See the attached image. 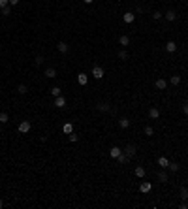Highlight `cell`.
I'll return each instance as SVG.
<instances>
[{
    "label": "cell",
    "mask_w": 188,
    "mask_h": 209,
    "mask_svg": "<svg viewBox=\"0 0 188 209\" xmlns=\"http://www.w3.org/2000/svg\"><path fill=\"white\" fill-rule=\"evenodd\" d=\"M30 128H32L30 121H21V123H19V126H17V130L21 132V134H26V132H30Z\"/></svg>",
    "instance_id": "obj_1"
},
{
    "label": "cell",
    "mask_w": 188,
    "mask_h": 209,
    "mask_svg": "<svg viewBox=\"0 0 188 209\" xmlns=\"http://www.w3.org/2000/svg\"><path fill=\"white\" fill-rule=\"evenodd\" d=\"M94 75V79H102L103 77V68L102 66H92V72H90Z\"/></svg>",
    "instance_id": "obj_2"
},
{
    "label": "cell",
    "mask_w": 188,
    "mask_h": 209,
    "mask_svg": "<svg viewBox=\"0 0 188 209\" xmlns=\"http://www.w3.org/2000/svg\"><path fill=\"white\" fill-rule=\"evenodd\" d=\"M122 19H124V23H126V25H132V23L136 21V13H134V11H126Z\"/></svg>",
    "instance_id": "obj_3"
},
{
    "label": "cell",
    "mask_w": 188,
    "mask_h": 209,
    "mask_svg": "<svg viewBox=\"0 0 188 209\" xmlns=\"http://www.w3.org/2000/svg\"><path fill=\"white\" fill-rule=\"evenodd\" d=\"M55 108H58V109H62V108H66V98L64 96H57V98H55Z\"/></svg>",
    "instance_id": "obj_4"
},
{
    "label": "cell",
    "mask_w": 188,
    "mask_h": 209,
    "mask_svg": "<svg viewBox=\"0 0 188 209\" xmlns=\"http://www.w3.org/2000/svg\"><path fill=\"white\" fill-rule=\"evenodd\" d=\"M124 153H126V155L132 158V156H136V153H137V149H136V145H126V147H124Z\"/></svg>",
    "instance_id": "obj_5"
},
{
    "label": "cell",
    "mask_w": 188,
    "mask_h": 209,
    "mask_svg": "<svg viewBox=\"0 0 188 209\" xmlns=\"http://www.w3.org/2000/svg\"><path fill=\"white\" fill-rule=\"evenodd\" d=\"M154 87L158 90H166V89H168V81H166V79H156L154 81Z\"/></svg>",
    "instance_id": "obj_6"
},
{
    "label": "cell",
    "mask_w": 188,
    "mask_h": 209,
    "mask_svg": "<svg viewBox=\"0 0 188 209\" xmlns=\"http://www.w3.org/2000/svg\"><path fill=\"white\" fill-rule=\"evenodd\" d=\"M149 117H151L152 121L160 119V109H158V108H151V109H149Z\"/></svg>",
    "instance_id": "obj_7"
},
{
    "label": "cell",
    "mask_w": 188,
    "mask_h": 209,
    "mask_svg": "<svg viewBox=\"0 0 188 209\" xmlns=\"http://www.w3.org/2000/svg\"><path fill=\"white\" fill-rule=\"evenodd\" d=\"M156 179L160 181V183H166V181H168V179H169V175H168V173H166L164 170H160V171L156 173Z\"/></svg>",
    "instance_id": "obj_8"
},
{
    "label": "cell",
    "mask_w": 188,
    "mask_h": 209,
    "mask_svg": "<svg viewBox=\"0 0 188 209\" xmlns=\"http://www.w3.org/2000/svg\"><path fill=\"white\" fill-rule=\"evenodd\" d=\"M164 17H166V19H168L169 23H171V21H175V19H177V11H173V10H168V11L164 13Z\"/></svg>",
    "instance_id": "obj_9"
},
{
    "label": "cell",
    "mask_w": 188,
    "mask_h": 209,
    "mask_svg": "<svg viewBox=\"0 0 188 209\" xmlns=\"http://www.w3.org/2000/svg\"><path fill=\"white\" fill-rule=\"evenodd\" d=\"M134 173H136V177H139V179H143V177H145V173H147V171H145V168H143V166H136V170H134Z\"/></svg>",
    "instance_id": "obj_10"
},
{
    "label": "cell",
    "mask_w": 188,
    "mask_h": 209,
    "mask_svg": "<svg viewBox=\"0 0 188 209\" xmlns=\"http://www.w3.org/2000/svg\"><path fill=\"white\" fill-rule=\"evenodd\" d=\"M158 166H160L162 170H168V166H169V160L166 158V156H160V158H158Z\"/></svg>",
    "instance_id": "obj_11"
},
{
    "label": "cell",
    "mask_w": 188,
    "mask_h": 209,
    "mask_svg": "<svg viewBox=\"0 0 188 209\" xmlns=\"http://www.w3.org/2000/svg\"><path fill=\"white\" fill-rule=\"evenodd\" d=\"M166 51H168V53H175V51H177V44L169 40L168 44H166Z\"/></svg>",
    "instance_id": "obj_12"
},
{
    "label": "cell",
    "mask_w": 188,
    "mask_h": 209,
    "mask_svg": "<svg viewBox=\"0 0 188 209\" xmlns=\"http://www.w3.org/2000/svg\"><path fill=\"white\" fill-rule=\"evenodd\" d=\"M62 132L70 136V134L73 132V124H72V123H64V124H62Z\"/></svg>",
    "instance_id": "obj_13"
},
{
    "label": "cell",
    "mask_w": 188,
    "mask_h": 209,
    "mask_svg": "<svg viewBox=\"0 0 188 209\" xmlns=\"http://www.w3.org/2000/svg\"><path fill=\"white\" fill-rule=\"evenodd\" d=\"M151 189H152V185L149 183V181H143V183L139 185V192H149Z\"/></svg>",
    "instance_id": "obj_14"
},
{
    "label": "cell",
    "mask_w": 188,
    "mask_h": 209,
    "mask_svg": "<svg viewBox=\"0 0 188 209\" xmlns=\"http://www.w3.org/2000/svg\"><path fill=\"white\" fill-rule=\"evenodd\" d=\"M77 81H79V85H83V87H85V85H87V83H88V75L81 72V74L77 75Z\"/></svg>",
    "instance_id": "obj_15"
},
{
    "label": "cell",
    "mask_w": 188,
    "mask_h": 209,
    "mask_svg": "<svg viewBox=\"0 0 188 209\" xmlns=\"http://www.w3.org/2000/svg\"><path fill=\"white\" fill-rule=\"evenodd\" d=\"M121 153H122L121 147H111V149H109V156H111V158H117V156L121 155Z\"/></svg>",
    "instance_id": "obj_16"
},
{
    "label": "cell",
    "mask_w": 188,
    "mask_h": 209,
    "mask_svg": "<svg viewBox=\"0 0 188 209\" xmlns=\"http://www.w3.org/2000/svg\"><path fill=\"white\" fill-rule=\"evenodd\" d=\"M45 77L55 79V77H57V70H55V68H45Z\"/></svg>",
    "instance_id": "obj_17"
},
{
    "label": "cell",
    "mask_w": 188,
    "mask_h": 209,
    "mask_svg": "<svg viewBox=\"0 0 188 209\" xmlns=\"http://www.w3.org/2000/svg\"><path fill=\"white\" fill-rule=\"evenodd\" d=\"M117 160H119V164H126V162H130V156L126 153H121V155L117 156Z\"/></svg>",
    "instance_id": "obj_18"
},
{
    "label": "cell",
    "mask_w": 188,
    "mask_h": 209,
    "mask_svg": "<svg viewBox=\"0 0 188 209\" xmlns=\"http://www.w3.org/2000/svg\"><path fill=\"white\" fill-rule=\"evenodd\" d=\"M57 49H58L60 53H68V49H70V47H68V44H66V41H58Z\"/></svg>",
    "instance_id": "obj_19"
},
{
    "label": "cell",
    "mask_w": 188,
    "mask_h": 209,
    "mask_svg": "<svg viewBox=\"0 0 188 209\" xmlns=\"http://www.w3.org/2000/svg\"><path fill=\"white\" fill-rule=\"evenodd\" d=\"M96 108H98L100 111H111V106H109L107 102H100V104H98V106H96Z\"/></svg>",
    "instance_id": "obj_20"
},
{
    "label": "cell",
    "mask_w": 188,
    "mask_h": 209,
    "mask_svg": "<svg viewBox=\"0 0 188 209\" xmlns=\"http://www.w3.org/2000/svg\"><path fill=\"white\" fill-rule=\"evenodd\" d=\"M119 126H121V128H128V126H130V119H126V117L119 119Z\"/></svg>",
    "instance_id": "obj_21"
},
{
    "label": "cell",
    "mask_w": 188,
    "mask_h": 209,
    "mask_svg": "<svg viewBox=\"0 0 188 209\" xmlns=\"http://www.w3.org/2000/svg\"><path fill=\"white\" fill-rule=\"evenodd\" d=\"M119 44H121V45H124V47H126V45L130 44V38L126 36V34H122V36L119 38Z\"/></svg>",
    "instance_id": "obj_22"
},
{
    "label": "cell",
    "mask_w": 188,
    "mask_h": 209,
    "mask_svg": "<svg viewBox=\"0 0 188 209\" xmlns=\"http://www.w3.org/2000/svg\"><path fill=\"white\" fill-rule=\"evenodd\" d=\"M169 83H171L173 87H177L179 83H181V75H171V77H169Z\"/></svg>",
    "instance_id": "obj_23"
},
{
    "label": "cell",
    "mask_w": 188,
    "mask_h": 209,
    "mask_svg": "<svg viewBox=\"0 0 188 209\" xmlns=\"http://www.w3.org/2000/svg\"><path fill=\"white\" fill-rule=\"evenodd\" d=\"M179 168H181V166H179L177 162H169V166H168V170H169V171H173V173L179 171Z\"/></svg>",
    "instance_id": "obj_24"
},
{
    "label": "cell",
    "mask_w": 188,
    "mask_h": 209,
    "mask_svg": "<svg viewBox=\"0 0 188 209\" xmlns=\"http://www.w3.org/2000/svg\"><path fill=\"white\" fill-rule=\"evenodd\" d=\"M17 92H19V94H26V92H28V89H26V85H23V83H21V85H17Z\"/></svg>",
    "instance_id": "obj_25"
},
{
    "label": "cell",
    "mask_w": 188,
    "mask_h": 209,
    "mask_svg": "<svg viewBox=\"0 0 188 209\" xmlns=\"http://www.w3.org/2000/svg\"><path fill=\"white\" fill-rule=\"evenodd\" d=\"M51 94L55 96V98H57V96L62 94V89H60V87H53V89H51Z\"/></svg>",
    "instance_id": "obj_26"
},
{
    "label": "cell",
    "mask_w": 188,
    "mask_h": 209,
    "mask_svg": "<svg viewBox=\"0 0 188 209\" xmlns=\"http://www.w3.org/2000/svg\"><path fill=\"white\" fill-rule=\"evenodd\" d=\"M10 121V117H8V113H6V111H2V113H0V123H2V124H6V123H8Z\"/></svg>",
    "instance_id": "obj_27"
},
{
    "label": "cell",
    "mask_w": 188,
    "mask_h": 209,
    "mask_svg": "<svg viewBox=\"0 0 188 209\" xmlns=\"http://www.w3.org/2000/svg\"><path fill=\"white\" fill-rule=\"evenodd\" d=\"M34 62H36L38 66H41L45 62V59H43V55H36V59H34Z\"/></svg>",
    "instance_id": "obj_28"
},
{
    "label": "cell",
    "mask_w": 188,
    "mask_h": 209,
    "mask_svg": "<svg viewBox=\"0 0 188 209\" xmlns=\"http://www.w3.org/2000/svg\"><path fill=\"white\" fill-rule=\"evenodd\" d=\"M119 59H121V60H126V59H128V51H126V49H121V51H119Z\"/></svg>",
    "instance_id": "obj_29"
},
{
    "label": "cell",
    "mask_w": 188,
    "mask_h": 209,
    "mask_svg": "<svg viewBox=\"0 0 188 209\" xmlns=\"http://www.w3.org/2000/svg\"><path fill=\"white\" fill-rule=\"evenodd\" d=\"M145 136H154V128L152 126H145Z\"/></svg>",
    "instance_id": "obj_30"
},
{
    "label": "cell",
    "mask_w": 188,
    "mask_h": 209,
    "mask_svg": "<svg viewBox=\"0 0 188 209\" xmlns=\"http://www.w3.org/2000/svg\"><path fill=\"white\" fill-rule=\"evenodd\" d=\"M2 15H11V6H6V8H2Z\"/></svg>",
    "instance_id": "obj_31"
},
{
    "label": "cell",
    "mask_w": 188,
    "mask_h": 209,
    "mask_svg": "<svg viewBox=\"0 0 188 209\" xmlns=\"http://www.w3.org/2000/svg\"><path fill=\"white\" fill-rule=\"evenodd\" d=\"M162 17H164V13H162V11H154V13H152V19H154V21L162 19Z\"/></svg>",
    "instance_id": "obj_32"
},
{
    "label": "cell",
    "mask_w": 188,
    "mask_h": 209,
    "mask_svg": "<svg viewBox=\"0 0 188 209\" xmlns=\"http://www.w3.org/2000/svg\"><path fill=\"white\" fill-rule=\"evenodd\" d=\"M181 198H183V200H188V189H181Z\"/></svg>",
    "instance_id": "obj_33"
},
{
    "label": "cell",
    "mask_w": 188,
    "mask_h": 209,
    "mask_svg": "<svg viewBox=\"0 0 188 209\" xmlns=\"http://www.w3.org/2000/svg\"><path fill=\"white\" fill-rule=\"evenodd\" d=\"M70 141H79V136H77V134H73V132H72V134H70Z\"/></svg>",
    "instance_id": "obj_34"
},
{
    "label": "cell",
    "mask_w": 188,
    "mask_h": 209,
    "mask_svg": "<svg viewBox=\"0 0 188 209\" xmlns=\"http://www.w3.org/2000/svg\"><path fill=\"white\" fill-rule=\"evenodd\" d=\"M6 6H10V0H0V10L6 8Z\"/></svg>",
    "instance_id": "obj_35"
},
{
    "label": "cell",
    "mask_w": 188,
    "mask_h": 209,
    "mask_svg": "<svg viewBox=\"0 0 188 209\" xmlns=\"http://www.w3.org/2000/svg\"><path fill=\"white\" fill-rule=\"evenodd\" d=\"M179 207H181V209H188V204H186V200H183V204H181Z\"/></svg>",
    "instance_id": "obj_36"
},
{
    "label": "cell",
    "mask_w": 188,
    "mask_h": 209,
    "mask_svg": "<svg viewBox=\"0 0 188 209\" xmlns=\"http://www.w3.org/2000/svg\"><path fill=\"white\" fill-rule=\"evenodd\" d=\"M183 113H184V115H188V102H186L184 106H183Z\"/></svg>",
    "instance_id": "obj_37"
},
{
    "label": "cell",
    "mask_w": 188,
    "mask_h": 209,
    "mask_svg": "<svg viewBox=\"0 0 188 209\" xmlns=\"http://www.w3.org/2000/svg\"><path fill=\"white\" fill-rule=\"evenodd\" d=\"M136 11H137V13H145V8H141V6H137V8H136Z\"/></svg>",
    "instance_id": "obj_38"
},
{
    "label": "cell",
    "mask_w": 188,
    "mask_h": 209,
    "mask_svg": "<svg viewBox=\"0 0 188 209\" xmlns=\"http://www.w3.org/2000/svg\"><path fill=\"white\" fill-rule=\"evenodd\" d=\"M19 4V0H10V6H17Z\"/></svg>",
    "instance_id": "obj_39"
},
{
    "label": "cell",
    "mask_w": 188,
    "mask_h": 209,
    "mask_svg": "<svg viewBox=\"0 0 188 209\" xmlns=\"http://www.w3.org/2000/svg\"><path fill=\"white\" fill-rule=\"evenodd\" d=\"M83 2H85V4H92L94 0H83Z\"/></svg>",
    "instance_id": "obj_40"
},
{
    "label": "cell",
    "mask_w": 188,
    "mask_h": 209,
    "mask_svg": "<svg viewBox=\"0 0 188 209\" xmlns=\"http://www.w3.org/2000/svg\"><path fill=\"white\" fill-rule=\"evenodd\" d=\"M4 207V200H0V209H2Z\"/></svg>",
    "instance_id": "obj_41"
},
{
    "label": "cell",
    "mask_w": 188,
    "mask_h": 209,
    "mask_svg": "<svg viewBox=\"0 0 188 209\" xmlns=\"http://www.w3.org/2000/svg\"><path fill=\"white\" fill-rule=\"evenodd\" d=\"M0 92H2V90H0Z\"/></svg>",
    "instance_id": "obj_42"
}]
</instances>
